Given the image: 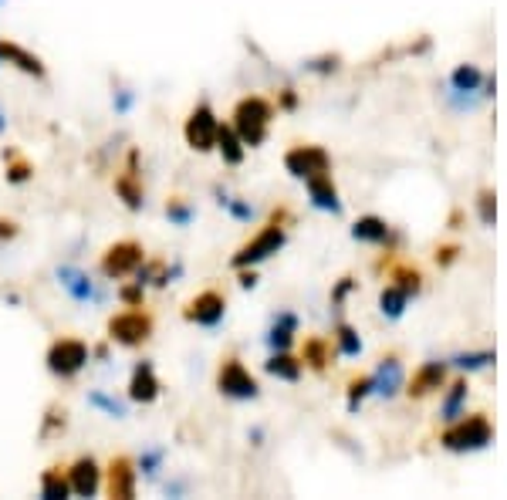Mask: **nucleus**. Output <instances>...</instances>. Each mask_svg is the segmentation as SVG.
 I'll return each instance as SVG.
<instances>
[{
  "mask_svg": "<svg viewBox=\"0 0 507 500\" xmlns=\"http://www.w3.org/2000/svg\"><path fill=\"white\" fill-rule=\"evenodd\" d=\"M287 220H291V214H287L285 206L274 210L268 217V223H264L247 244L237 247V254L230 257V267H234V270H240V267H257V264H264L268 257H274L287 240Z\"/></svg>",
  "mask_w": 507,
  "mask_h": 500,
  "instance_id": "obj_1",
  "label": "nucleus"
},
{
  "mask_svg": "<svg viewBox=\"0 0 507 500\" xmlns=\"http://www.w3.org/2000/svg\"><path fill=\"white\" fill-rule=\"evenodd\" d=\"M270 122H274V101L264 95H247L237 101L230 112V125L247 149H261L268 142Z\"/></svg>",
  "mask_w": 507,
  "mask_h": 500,
  "instance_id": "obj_2",
  "label": "nucleus"
},
{
  "mask_svg": "<svg viewBox=\"0 0 507 500\" xmlns=\"http://www.w3.org/2000/svg\"><path fill=\"white\" fill-rule=\"evenodd\" d=\"M88 359H92V349H88V342L82 338H75V335H61V338H54L44 351V366L54 379H75L84 366H88Z\"/></svg>",
  "mask_w": 507,
  "mask_h": 500,
  "instance_id": "obj_3",
  "label": "nucleus"
},
{
  "mask_svg": "<svg viewBox=\"0 0 507 500\" xmlns=\"http://www.w3.org/2000/svg\"><path fill=\"white\" fill-rule=\"evenodd\" d=\"M490 440H494V426H490V419L484 413H471L467 419L456 416L454 426L439 436V443L454 453L484 450V447H490Z\"/></svg>",
  "mask_w": 507,
  "mask_h": 500,
  "instance_id": "obj_4",
  "label": "nucleus"
},
{
  "mask_svg": "<svg viewBox=\"0 0 507 500\" xmlns=\"http://www.w3.org/2000/svg\"><path fill=\"white\" fill-rule=\"evenodd\" d=\"M152 328H156V321H152V315L142 311V308L118 311V315H112L109 325H105L109 342H112V345H122V349H142L152 338Z\"/></svg>",
  "mask_w": 507,
  "mask_h": 500,
  "instance_id": "obj_5",
  "label": "nucleus"
},
{
  "mask_svg": "<svg viewBox=\"0 0 507 500\" xmlns=\"http://www.w3.org/2000/svg\"><path fill=\"white\" fill-rule=\"evenodd\" d=\"M217 392L234 402H247L261 396V383L254 379L251 368L244 366L237 355H227L217 366Z\"/></svg>",
  "mask_w": 507,
  "mask_h": 500,
  "instance_id": "obj_6",
  "label": "nucleus"
},
{
  "mask_svg": "<svg viewBox=\"0 0 507 500\" xmlns=\"http://www.w3.org/2000/svg\"><path fill=\"white\" fill-rule=\"evenodd\" d=\"M220 133V118L210 101H197L183 122V139L193 152H213Z\"/></svg>",
  "mask_w": 507,
  "mask_h": 500,
  "instance_id": "obj_7",
  "label": "nucleus"
},
{
  "mask_svg": "<svg viewBox=\"0 0 507 500\" xmlns=\"http://www.w3.org/2000/svg\"><path fill=\"white\" fill-rule=\"evenodd\" d=\"M142 261H146V247H142L139 240H116V244H109L105 254H101L99 270L109 281H122V278L135 274Z\"/></svg>",
  "mask_w": 507,
  "mask_h": 500,
  "instance_id": "obj_8",
  "label": "nucleus"
},
{
  "mask_svg": "<svg viewBox=\"0 0 507 500\" xmlns=\"http://www.w3.org/2000/svg\"><path fill=\"white\" fill-rule=\"evenodd\" d=\"M285 169L294 180H311L321 173H332V156L325 152V146L315 142H298L285 152Z\"/></svg>",
  "mask_w": 507,
  "mask_h": 500,
  "instance_id": "obj_9",
  "label": "nucleus"
},
{
  "mask_svg": "<svg viewBox=\"0 0 507 500\" xmlns=\"http://www.w3.org/2000/svg\"><path fill=\"white\" fill-rule=\"evenodd\" d=\"M223 315H227V294L217 287H206L200 294H193L183 308V321L200 325V328H217Z\"/></svg>",
  "mask_w": 507,
  "mask_h": 500,
  "instance_id": "obj_10",
  "label": "nucleus"
},
{
  "mask_svg": "<svg viewBox=\"0 0 507 500\" xmlns=\"http://www.w3.org/2000/svg\"><path fill=\"white\" fill-rule=\"evenodd\" d=\"M105 473V490H109V497L116 500H133L135 497V484H139V470H135V460L133 456H112L109 460V467L101 470Z\"/></svg>",
  "mask_w": 507,
  "mask_h": 500,
  "instance_id": "obj_11",
  "label": "nucleus"
},
{
  "mask_svg": "<svg viewBox=\"0 0 507 500\" xmlns=\"http://www.w3.org/2000/svg\"><path fill=\"white\" fill-rule=\"evenodd\" d=\"M116 193L118 200L125 203V210H133V214L146 206V190H142V176H139V149L129 152L125 169L116 176Z\"/></svg>",
  "mask_w": 507,
  "mask_h": 500,
  "instance_id": "obj_12",
  "label": "nucleus"
},
{
  "mask_svg": "<svg viewBox=\"0 0 507 500\" xmlns=\"http://www.w3.org/2000/svg\"><path fill=\"white\" fill-rule=\"evenodd\" d=\"M65 473H68L71 494H78V497H95L101 490V467L95 456H78V460H71L65 467Z\"/></svg>",
  "mask_w": 507,
  "mask_h": 500,
  "instance_id": "obj_13",
  "label": "nucleus"
},
{
  "mask_svg": "<svg viewBox=\"0 0 507 500\" xmlns=\"http://www.w3.org/2000/svg\"><path fill=\"white\" fill-rule=\"evenodd\" d=\"M163 396V383L156 375V366L152 362H135L133 375H129V399L139 402V406H152V402Z\"/></svg>",
  "mask_w": 507,
  "mask_h": 500,
  "instance_id": "obj_14",
  "label": "nucleus"
},
{
  "mask_svg": "<svg viewBox=\"0 0 507 500\" xmlns=\"http://www.w3.org/2000/svg\"><path fill=\"white\" fill-rule=\"evenodd\" d=\"M0 61L4 65H11L14 71H20V75H28V78H48V68H44V61L34 54V51H28L24 44H17V41H0Z\"/></svg>",
  "mask_w": 507,
  "mask_h": 500,
  "instance_id": "obj_15",
  "label": "nucleus"
},
{
  "mask_svg": "<svg viewBox=\"0 0 507 500\" xmlns=\"http://www.w3.org/2000/svg\"><path fill=\"white\" fill-rule=\"evenodd\" d=\"M443 383H447V362H426V366H420L413 372L406 392H409V399H426L437 389H443Z\"/></svg>",
  "mask_w": 507,
  "mask_h": 500,
  "instance_id": "obj_16",
  "label": "nucleus"
},
{
  "mask_svg": "<svg viewBox=\"0 0 507 500\" xmlns=\"http://www.w3.org/2000/svg\"><path fill=\"white\" fill-rule=\"evenodd\" d=\"M399 389H403V362L396 355H382L375 372H372V392L392 399Z\"/></svg>",
  "mask_w": 507,
  "mask_h": 500,
  "instance_id": "obj_17",
  "label": "nucleus"
},
{
  "mask_svg": "<svg viewBox=\"0 0 507 500\" xmlns=\"http://www.w3.org/2000/svg\"><path fill=\"white\" fill-rule=\"evenodd\" d=\"M308 186V197L311 203L325 210V214H342V200H338V186L332 180V173H321V176H311V180H304Z\"/></svg>",
  "mask_w": 507,
  "mask_h": 500,
  "instance_id": "obj_18",
  "label": "nucleus"
},
{
  "mask_svg": "<svg viewBox=\"0 0 507 500\" xmlns=\"http://www.w3.org/2000/svg\"><path fill=\"white\" fill-rule=\"evenodd\" d=\"M264 372L274 375V379H281V383H298L304 372V362L294 359L291 351H270V359L264 362Z\"/></svg>",
  "mask_w": 507,
  "mask_h": 500,
  "instance_id": "obj_19",
  "label": "nucleus"
},
{
  "mask_svg": "<svg viewBox=\"0 0 507 500\" xmlns=\"http://www.w3.org/2000/svg\"><path fill=\"white\" fill-rule=\"evenodd\" d=\"M352 237L358 244H389V237H392V227H389L382 217H358L352 223Z\"/></svg>",
  "mask_w": 507,
  "mask_h": 500,
  "instance_id": "obj_20",
  "label": "nucleus"
},
{
  "mask_svg": "<svg viewBox=\"0 0 507 500\" xmlns=\"http://www.w3.org/2000/svg\"><path fill=\"white\" fill-rule=\"evenodd\" d=\"M213 149L220 152V159H223L227 166H240L244 156H247V146L240 142V135L234 133V125H223V122H220L217 146H213Z\"/></svg>",
  "mask_w": 507,
  "mask_h": 500,
  "instance_id": "obj_21",
  "label": "nucleus"
},
{
  "mask_svg": "<svg viewBox=\"0 0 507 500\" xmlns=\"http://www.w3.org/2000/svg\"><path fill=\"white\" fill-rule=\"evenodd\" d=\"M58 281L65 284V291L75 301H92L95 298V281L78 270V267H58Z\"/></svg>",
  "mask_w": 507,
  "mask_h": 500,
  "instance_id": "obj_22",
  "label": "nucleus"
},
{
  "mask_svg": "<svg viewBox=\"0 0 507 500\" xmlns=\"http://www.w3.org/2000/svg\"><path fill=\"white\" fill-rule=\"evenodd\" d=\"M294 335H298V318L291 315V311H281V315L274 318V325H270L268 345L274 351H287L291 342H294Z\"/></svg>",
  "mask_w": 507,
  "mask_h": 500,
  "instance_id": "obj_23",
  "label": "nucleus"
},
{
  "mask_svg": "<svg viewBox=\"0 0 507 500\" xmlns=\"http://www.w3.org/2000/svg\"><path fill=\"white\" fill-rule=\"evenodd\" d=\"M4 176L11 186H24L34 180V163L17 149H4Z\"/></svg>",
  "mask_w": 507,
  "mask_h": 500,
  "instance_id": "obj_24",
  "label": "nucleus"
},
{
  "mask_svg": "<svg viewBox=\"0 0 507 500\" xmlns=\"http://www.w3.org/2000/svg\"><path fill=\"white\" fill-rule=\"evenodd\" d=\"M41 497L44 500H65L71 497V487H68V473L61 464H51L41 473Z\"/></svg>",
  "mask_w": 507,
  "mask_h": 500,
  "instance_id": "obj_25",
  "label": "nucleus"
},
{
  "mask_svg": "<svg viewBox=\"0 0 507 500\" xmlns=\"http://www.w3.org/2000/svg\"><path fill=\"white\" fill-rule=\"evenodd\" d=\"M302 362L308 368H315V372H325L328 362H332V342H325V338H308L302 349Z\"/></svg>",
  "mask_w": 507,
  "mask_h": 500,
  "instance_id": "obj_26",
  "label": "nucleus"
},
{
  "mask_svg": "<svg viewBox=\"0 0 507 500\" xmlns=\"http://www.w3.org/2000/svg\"><path fill=\"white\" fill-rule=\"evenodd\" d=\"M65 430H68V409H65V406H58V402H51L48 409H44V419H41V430H37V436L48 443V440L61 436Z\"/></svg>",
  "mask_w": 507,
  "mask_h": 500,
  "instance_id": "obj_27",
  "label": "nucleus"
},
{
  "mask_svg": "<svg viewBox=\"0 0 507 500\" xmlns=\"http://www.w3.org/2000/svg\"><path fill=\"white\" fill-rule=\"evenodd\" d=\"M406 304H409V294H406V291H399L396 284L382 287V294H379V311L386 318H403Z\"/></svg>",
  "mask_w": 507,
  "mask_h": 500,
  "instance_id": "obj_28",
  "label": "nucleus"
},
{
  "mask_svg": "<svg viewBox=\"0 0 507 500\" xmlns=\"http://www.w3.org/2000/svg\"><path fill=\"white\" fill-rule=\"evenodd\" d=\"M392 284H396L399 291H406L409 298H416V294L422 291V274L416 270V267L399 264V267H392Z\"/></svg>",
  "mask_w": 507,
  "mask_h": 500,
  "instance_id": "obj_29",
  "label": "nucleus"
},
{
  "mask_svg": "<svg viewBox=\"0 0 507 500\" xmlns=\"http://www.w3.org/2000/svg\"><path fill=\"white\" fill-rule=\"evenodd\" d=\"M450 82H454V92L467 95V92H477V88L484 85V75H480V68L477 65H460Z\"/></svg>",
  "mask_w": 507,
  "mask_h": 500,
  "instance_id": "obj_30",
  "label": "nucleus"
},
{
  "mask_svg": "<svg viewBox=\"0 0 507 500\" xmlns=\"http://www.w3.org/2000/svg\"><path fill=\"white\" fill-rule=\"evenodd\" d=\"M166 217L173 227H189L193 217H197V210H193V203L186 200V197H169L166 200Z\"/></svg>",
  "mask_w": 507,
  "mask_h": 500,
  "instance_id": "obj_31",
  "label": "nucleus"
},
{
  "mask_svg": "<svg viewBox=\"0 0 507 500\" xmlns=\"http://www.w3.org/2000/svg\"><path fill=\"white\" fill-rule=\"evenodd\" d=\"M463 402H467V383L460 379V383L450 385L447 399H443V406H439V413H443V419H450V423H454V419L460 416V409H463Z\"/></svg>",
  "mask_w": 507,
  "mask_h": 500,
  "instance_id": "obj_32",
  "label": "nucleus"
},
{
  "mask_svg": "<svg viewBox=\"0 0 507 500\" xmlns=\"http://www.w3.org/2000/svg\"><path fill=\"white\" fill-rule=\"evenodd\" d=\"M335 345L342 355H358V351H362V338H358V332H355L352 325H338Z\"/></svg>",
  "mask_w": 507,
  "mask_h": 500,
  "instance_id": "obj_33",
  "label": "nucleus"
},
{
  "mask_svg": "<svg viewBox=\"0 0 507 500\" xmlns=\"http://www.w3.org/2000/svg\"><path fill=\"white\" fill-rule=\"evenodd\" d=\"M369 396H372V375H358V379L349 383V409H352V413L369 399Z\"/></svg>",
  "mask_w": 507,
  "mask_h": 500,
  "instance_id": "obj_34",
  "label": "nucleus"
},
{
  "mask_svg": "<svg viewBox=\"0 0 507 500\" xmlns=\"http://www.w3.org/2000/svg\"><path fill=\"white\" fill-rule=\"evenodd\" d=\"M118 301L125 304V308H146V284H122L118 287Z\"/></svg>",
  "mask_w": 507,
  "mask_h": 500,
  "instance_id": "obj_35",
  "label": "nucleus"
},
{
  "mask_svg": "<svg viewBox=\"0 0 507 500\" xmlns=\"http://www.w3.org/2000/svg\"><path fill=\"white\" fill-rule=\"evenodd\" d=\"M88 406H95V409H101L105 416H112V419L125 416V409H122V406L112 399V396H105V392H92V396H88Z\"/></svg>",
  "mask_w": 507,
  "mask_h": 500,
  "instance_id": "obj_36",
  "label": "nucleus"
},
{
  "mask_svg": "<svg viewBox=\"0 0 507 500\" xmlns=\"http://www.w3.org/2000/svg\"><path fill=\"white\" fill-rule=\"evenodd\" d=\"M497 197H494V190H480V197H477V210H480V220L494 227V220H497Z\"/></svg>",
  "mask_w": 507,
  "mask_h": 500,
  "instance_id": "obj_37",
  "label": "nucleus"
},
{
  "mask_svg": "<svg viewBox=\"0 0 507 500\" xmlns=\"http://www.w3.org/2000/svg\"><path fill=\"white\" fill-rule=\"evenodd\" d=\"M220 206H227L237 220H251L254 217V206H251V203H244L240 197H227V193H220Z\"/></svg>",
  "mask_w": 507,
  "mask_h": 500,
  "instance_id": "obj_38",
  "label": "nucleus"
},
{
  "mask_svg": "<svg viewBox=\"0 0 507 500\" xmlns=\"http://www.w3.org/2000/svg\"><path fill=\"white\" fill-rule=\"evenodd\" d=\"M456 366L460 368H484V366H490V362H494V351H471V355H456L454 359Z\"/></svg>",
  "mask_w": 507,
  "mask_h": 500,
  "instance_id": "obj_39",
  "label": "nucleus"
},
{
  "mask_svg": "<svg viewBox=\"0 0 507 500\" xmlns=\"http://www.w3.org/2000/svg\"><path fill=\"white\" fill-rule=\"evenodd\" d=\"M338 61H342L338 54H321V58H311L304 68H308V71H318V75H332V71H338Z\"/></svg>",
  "mask_w": 507,
  "mask_h": 500,
  "instance_id": "obj_40",
  "label": "nucleus"
},
{
  "mask_svg": "<svg viewBox=\"0 0 507 500\" xmlns=\"http://www.w3.org/2000/svg\"><path fill=\"white\" fill-rule=\"evenodd\" d=\"M159 464H163V453H159V450L142 453V460H139V467L146 470V477H156V470H159Z\"/></svg>",
  "mask_w": 507,
  "mask_h": 500,
  "instance_id": "obj_41",
  "label": "nucleus"
},
{
  "mask_svg": "<svg viewBox=\"0 0 507 500\" xmlns=\"http://www.w3.org/2000/svg\"><path fill=\"white\" fill-rule=\"evenodd\" d=\"M355 287V278H342V281L335 284V291H332V304H342V301L352 294Z\"/></svg>",
  "mask_w": 507,
  "mask_h": 500,
  "instance_id": "obj_42",
  "label": "nucleus"
},
{
  "mask_svg": "<svg viewBox=\"0 0 507 500\" xmlns=\"http://www.w3.org/2000/svg\"><path fill=\"white\" fill-rule=\"evenodd\" d=\"M278 109H285V112H294V109H298V95H294V88H281V95H278Z\"/></svg>",
  "mask_w": 507,
  "mask_h": 500,
  "instance_id": "obj_43",
  "label": "nucleus"
},
{
  "mask_svg": "<svg viewBox=\"0 0 507 500\" xmlns=\"http://www.w3.org/2000/svg\"><path fill=\"white\" fill-rule=\"evenodd\" d=\"M17 234H20V227H17V220H11V217H0V244H4V240H14Z\"/></svg>",
  "mask_w": 507,
  "mask_h": 500,
  "instance_id": "obj_44",
  "label": "nucleus"
},
{
  "mask_svg": "<svg viewBox=\"0 0 507 500\" xmlns=\"http://www.w3.org/2000/svg\"><path fill=\"white\" fill-rule=\"evenodd\" d=\"M456 254H460V247H456V244H447V247H439L437 250V264H454L456 261Z\"/></svg>",
  "mask_w": 507,
  "mask_h": 500,
  "instance_id": "obj_45",
  "label": "nucleus"
},
{
  "mask_svg": "<svg viewBox=\"0 0 507 500\" xmlns=\"http://www.w3.org/2000/svg\"><path fill=\"white\" fill-rule=\"evenodd\" d=\"M257 284V274H254V267H240V287H254Z\"/></svg>",
  "mask_w": 507,
  "mask_h": 500,
  "instance_id": "obj_46",
  "label": "nucleus"
},
{
  "mask_svg": "<svg viewBox=\"0 0 507 500\" xmlns=\"http://www.w3.org/2000/svg\"><path fill=\"white\" fill-rule=\"evenodd\" d=\"M95 355H99L101 362H105V359H109V345H99V349H95Z\"/></svg>",
  "mask_w": 507,
  "mask_h": 500,
  "instance_id": "obj_47",
  "label": "nucleus"
},
{
  "mask_svg": "<svg viewBox=\"0 0 507 500\" xmlns=\"http://www.w3.org/2000/svg\"><path fill=\"white\" fill-rule=\"evenodd\" d=\"M0 133H4V112H0Z\"/></svg>",
  "mask_w": 507,
  "mask_h": 500,
  "instance_id": "obj_48",
  "label": "nucleus"
}]
</instances>
